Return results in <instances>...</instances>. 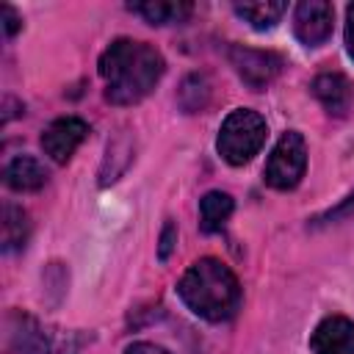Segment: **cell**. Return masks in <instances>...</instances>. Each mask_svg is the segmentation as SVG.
<instances>
[{
  "label": "cell",
  "mask_w": 354,
  "mask_h": 354,
  "mask_svg": "<svg viewBox=\"0 0 354 354\" xmlns=\"http://www.w3.org/2000/svg\"><path fill=\"white\" fill-rule=\"evenodd\" d=\"M163 55L136 39H116L100 55V77L105 80V100L113 105L141 102L163 77Z\"/></svg>",
  "instance_id": "cell-1"
},
{
  "label": "cell",
  "mask_w": 354,
  "mask_h": 354,
  "mask_svg": "<svg viewBox=\"0 0 354 354\" xmlns=\"http://www.w3.org/2000/svg\"><path fill=\"white\" fill-rule=\"evenodd\" d=\"M183 304L205 321H230L241 307V285L235 274L216 257H202L188 266L177 282Z\"/></svg>",
  "instance_id": "cell-2"
},
{
  "label": "cell",
  "mask_w": 354,
  "mask_h": 354,
  "mask_svg": "<svg viewBox=\"0 0 354 354\" xmlns=\"http://www.w3.org/2000/svg\"><path fill=\"white\" fill-rule=\"evenodd\" d=\"M266 133H268L266 119L257 111L235 108L221 122V130H218V138H216V149L230 166H243L260 152V147L266 144Z\"/></svg>",
  "instance_id": "cell-3"
},
{
  "label": "cell",
  "mask_w": 354,
  "mask_h": 354,
  "mask_svg": "<svg viewBox=\"0 0 354 354\" xmlns=\"http://www.w3.org/2000/svg\"><path fill=\"white\" fill-rule=\"evenodd\" d=\"M11 348L14 354H77V337L72 332L44 326L30 315H14Z\"/></svg>",
  "instance_id": "cell-4"
},
{
  "label": "cell",
  "mask_w": 354,
  "mask_h": 354,
  "mask_svg": "<svg viewBox=\"0 0 354 354\" xmlns=\"http://www.w3.org/2000/svg\"><path fill=\"white\" fill-rule=\"evenodd\" d=\"M304 169H307V144H304L301 133H296V130L282 133L268 155L266 183L277 191H290L301 183Z\"/></svg>",
  "instance_id": "cell-5"
},
{
  "label": "cell",
  "mask_w": 354,
  "mask_h": 354,
  "mask_svg": "<svg viewBox=\"0 0 354 354\" xmlns=\"http://www.w3.org/2000/svg\"><path fill=\"white\" fill-rule=\"evenodd\" d=\"M230 61L235 66V72L241 75V80L252 88V91H263L282 69V58L271 50H252V47H230Z\"/></svg>",
  "instance_id": "cell-6"
},
{
  "label": "cell",
  "mask_w": 354,
  "mask_h": 354,
  "mask_svg": "<svg viewBox=\"0 0 354 354\" xmlns=\"http://www.w3.org/2000/svg\"><path fill=\"white\" fill-rule=\"evenodd\" d=\"M332 3L326 0H301L293 11V33L307 47H321L332 36Z\"/></svg>",
  "instance_id": "cell-7"
},
{
  "label": "cell",
  "mask_w": 354,
  "mask_h": 354,
  "mask_svg": "<svg viewBox=\"0 0 354 354\" xmlns=\"http://www.w3.org/2000/svg\"><path fill=\"white\" fill-rule=\"evenodd\" d=\"M88 136V124L80 116H61L41 133V149L50 160L66 163Z\"/></svg>",
  "instance_id": "cell-8"
},
{
  "label": "cell",
  "mask_w": 354,
  "mask_h": 354,
  "mask_svg": "<svg viewBox=\"0 0 354 354\" xmlns=\"http://www.w3.org/2000/svg\"><path fill=\"white\" fill-rule=\"evenodd\" d=\"M310 351L313 354H354V321L346 315L324 318L310 337Z\"/></svg>",
  "instance_id": "cell-9"
},
{
  "label": "cell",
  "mask_w": 354,
  "mask_h": 354,
  "mask_svg": "<svg viewBox=\"0 0 354 354\" xmlns=\"http://www.w3.org/2000/svg\"><path fill=\"white\" fill-rule=\"evenodd\" d=\"M313 94L315 100L332 113V116H346L348 108H351V100H354V91H351V83L346 75L340 72H324L313 80Z\"/></svg>",
  "instance_id": "cell-10"
},
{
  "label": "cell",
  "mask_w": 354,
  "mask_h": 354,
  "mask_svg": "<svg viewBox=\"0 0 354 354\" xmlns=\"http://www.w3.org/2000/svg\"><path fill=\"white\" fill-rule=\"evenodd\" d=\"M3 180L11 191H39L47 183V169L33 155H14L3 169Z\"/></svg>",
  "instance_id": "cell-11"
},
{
  "label": "cell",
  "mask_w": 354,
  "mask_h": 354,
  "mask_svg": "<svg viewBox=\"0 0 354 354\" xmlns=\"http://www.w3.org/2000/svg\"><path fill=\"white\" fill-rule=\"evenodd\" d=\"M130 11L144 17L149 25H180L191 17V3H166V0H149V3H130Z\"/></svg>",
  "instance_id": "cell-12"
},
{
  "label": "cell",
  "mask_w": 354,
  "mask_h": 354,
  "mask_svg": "<svg viewBox=\"0 0 354 354\" xmlns=\"http://www.w3.org/2000/svg\"><path fill=\"white\" fill-rule=\"evenodd\" d=\"M235 210V202L224 191H207L199 199V227L202 232H218Z\"/></svg>",
  "instance_id": "cell-13"
},
{
  "label": "cell",
  "mask_w": 354,
  "mask_h": 354,
  "mask_svg": "<svg viewBox=\"0 0 354 354\" xmlns=\"http://www.w3.org/2000/svg\"><path fill=\"white\" fill-rule=\"evenodd\" d=\"M28 232H30V224H28V213L11 202L3 205V252H17L25 246L28 241Z\"/></svg>",
  "instance_id": "cell-14"
},
{
  "label": "cell",
  "mask_w": 354,
  "mask_h": 354,
  "mask_svg": "<svg viewBox=\"0 0 354 354\" xmlns=\"http://www.w3.org/2000/svg\"><path fill=\"white\" fill-rule=\"evenodd\" d=\"M285 11H288L285 3H238V6H235V14H238L241 19H246L254 30H268V28H274V25L282 19Z\"/></svg>",
  "instance_id": "cell-15"
},
{
  "label": "cell",
  "mask_w": 354,
  "mask_h": 354,
  "mask_svg": "<svg viewBox=\"0 0 354 354\" xmlns=\"http://www.w3.org/2000/svg\"><path fill=\"white\" fill-rule=\"evenodd\" d=\"M177 102L185 113H196V111H205V105L210 102V83L205 75L194 72L183 80L180 91H177Z\"/></svg>",
  "instance_id": "cell-16"
},
{
  "label": "cell",
  "mask_w": 354,
  "mask_h": 354,
  "mask_svg": "<svg viewBox=\"0 0 354 354\" xmlns=\"http://www.w3.org/2000/svg\"><path fill=\"white\" fill-rule=\"evenodd\" d=\"M174 243H177V227H174V221H166V224H163V232H160L158 260H169V254H171Z\"/></svg>",
  "instance_id": "cell-17"
},
{
  "label": "cell",
  "mask_w": 354,
  "mask_h": 354,
  "mask_svg": "<svg viewBox=\"0 0 354 354\" xmlns=\"http://www.w3.org/2000/svg\"><path fill=\"white\" fill-rule=\"evenodd\" d=\"M354 213V194L351 196H346V202H340L335 210H326L321 218H315L318 224H332V221H340V218H346V216H351Z\"/></svg>",
  "instance_id": "cell-18"
},
{
  "label": "cell",
  "mask_w": 354,
  "mask_h": 354,
  "mask_svg": "<svg viewBox=\"0 0 354 354\" xmlns=\"http://www.w3.org/2000/svg\"><path fill=\"white\" fill-rule=\"evenodd\" d=\"M0 17H3V28H6V36L11 39L19 28H22V19H19V14L11 8V6H3L0 8Z\"/></svg>",
  "instance_id": "cell-19"
},
{
  "label": "cell",
  "mask_w": 354,
  "mask_h": 354,
  "mask_svg": "<svg viewBox=\"0 0 354 354\" xmlns=\"http://www.w3.org/2000/svg\"><path fill=\"white\" fill-rule=\"evenodd\" d=\"M124 354H169L163 346H155V343H147V340H138L133 346L124 348Z\"/></svg>",
  "instance_id": "cell-20"
},
{
  "label": "cell",
  "mask_w": 354,
  "mask_h": 354,
  "mask_svg": "<svg viewBox=\"0 0 354 354\" xmlns=\"http://www.w3.org/2000/svg\"><path fill=\"white\" fill-rule=\"evenodd\" d=\"M346 53L354 58V3L346 8Z\"/></svg>",
  "instance_id": "cell-21"
}]
</instances>
